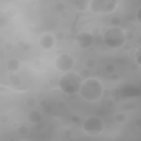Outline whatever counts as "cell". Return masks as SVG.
I'll list each match as a JSON object with an SVG mask.
<instances>
[{"instance_id":"44dd1931","label":"cell","mask_w":141,"mask_h":141,"mask_svg":"<svg viewBox=\"0 0 141 141\" xmlns=\"http://www.w3.org/2000/svg\"><path fill=\"white\" fill-rule=\"evenodd\" d=\"M8 15L11 18H15L18 14V11L15 8H11L8 10Z\"/></svg>"},{"instance_id":"74e56055","label":"cell","mask_w":141,"mask_h":141,"mask_svg":"<svg viewBox=\"0 0 141 141\" xmlns=\"http://www.w3.org/2000/svg\"><path fill=\"white\" fill-rule=\"evenodd\" d=\"M137 51V49L132 48L131 49L128 51V55H129L130 57H131L132 58H135Z\"/></svg>"},{"instance_id":"8fae6325","label":"cell","mask_w":141,"mask_h":141,"mask_svg":"<svg viewBox=\"0 0 141 141\" xmlns=\"http://www.w3.org/2000/svg\"><path fill=\"white\" fill-rule=\"evenodd\" d=\"M8 81L12 86L13 87H18L20 86L22 82L19 77L15 74H11L8 77Z\"/></svg>"},{"instance_id":"cb8c5ba5","label":"cell","mask_w":141,"mask_h":141,"mask_svg":"<svg viewBox=\"0 0 141 141\" xmlns=\"http://www.w3.org/2000/svg\"><path fill=\"white\" fill-rule=\"evenodd\" d=\"M53 107L50 104H48L45 107H43V112L46 114H50L53 112Z\"/></svg>"},{"instance_id":"ffe728a7","label":"cell","mask_w":141,"mask_h":141,"mask_svg":"<svg viewBox=\"0 0 141 141\" xmlns=\"http://www.w3.org/2000/svg\"><path fill=\"white\" fill-rule=\"evenodd\" d=\"M88 1H81L80 5L77 7L78 10L81 11H84L88 8L89 5L88 4Z\"/></svg>"},{"instance_id":"d6986e66","label":"cell","mask_w":141,"mask_h":141,"mask_svg":"<svg viewBox=\"0 0 141 141\" xmlns=\"http://www.w3.org/2000/svg\"><path fill=\"white\" fill-rule=\"evenodd\" d=\"M120 22H121V19L117 16H114L111 17V18L110 19L111 24L114 27H117L120 24Z\"/></svg>"},{"instance_id":"f5cc1de1","label":"cell","mask_w":141,"mask_h":141,"mask_svg":"<svg viewBox=\"0 0 141 141\" xmlns=\"http://www.w3.org/2000/svg\"><path fill=\"white\" fill-rule=\"evenodd\" d=\"M12 127L14 128H17L18 127V123L16 122H15L12 123Z\"/></svg>"},{"instance_id":"30bf717a","label":"cell","mask_w":141,"mask_h":141,"mask_svg":"<svg viewBox=\"0 0 141 141\" xmlns=\"http://www.w3.org/2000/svg\"><path fill=\"white\" fill-rule=\"evenodd\" d=\"M6 67L8 71L11 72H15L19 69L20 62L15 58L10 59L7 62Z\"/></svg>"},{"instance_id":"b9f144b4","label":"cell","mask_w":141,"mask_h":141,"mask_svg":"<svg viewBox=\"0 0 141 141\" xmlns=\"http://www.w3.org/2000/svg\"><path fill=\"white\" fill-rule=\"evenodd\" d=\"M135 125L136 127L138 128L139 130H141V118L138 117L135 120Z\"/></svg>"},{"instance_id":"52a82bcc","label":"cell","mask_w":141,"mask_h":141,"mask_svg":"<svg viewBox=\"0 0 141 141\" xmlns=\"http://www.w3.org/2000/svg\"><path fill=\"white\" fill-rule=\"evenodd\" d=\"M76 41L80 48L86 49L92 46L94 43V39L90 33L81 32L78 34Z\"/></svg>"},{"instance_id":"4fadbf2b","label":"cell","mask_w":141,"mask_h":141,"mask_svg":"<svg viewBox=\"0 0 141 141\" xmlns=\"http://www.w3.org/2000/svg\"><path fill=\"white\" fill-rule=\"evenodd\" d=\"M78 74L80 77V78H81V79L82 80V81L84 82V81L89 78L90 76V72L88 69H84L79 71Z\"/></svg>"},{"instance_id":"3957f363","label":"cell","mask_w":141,"mask_h":141,"mask_svg":"<svg viewBox=\"0 0 141 141\" xmlns=\"http://www.w3.org/2000/svg\"><path fill=\"white\" fill-rule=\"evenodd\" d=\"M125 32L117 27L109 28L104 34V41L107 47L111 49L121 48L126 43Z\"/></svg>"},{"instance_id":"bcb514c9","label":"cell","mask_w":141,"mask_h":141,"mask_svg":"<svg viewBox=\"0 0 141 141\" xmlns=\"http://www.w3.org/2000/svg\"><path fill=\"white\" fill-rule=\"evenodd\" d=\"M30 48H31L30 45L26 43V44L22 48V50H23L24 51L27 52V51H29V50H30Z\"/></svg>"},{"instance_id":"484cf974","label":"cell","mask_w":141,"mask_h":141,"mask_svg":"<svg viewBox=\"0 0 141 141\" xmlns=\"http://www.w3.org/2000/svg\"><path fill=\"white\" fill-rule=\"evenodd\" d=\"M127 29V30L129 31V32L135 33V32H136L137 30V27L136 24L133 23H131L128 24Z\"/></svg>"},{"instance_id":"ab89813d","label":"cell","mask_w":141,"mask_h":141,"mask_svg":"<svg viewBox=\"0 0 141 141\" xmlns=\"http://www.w3.org/2000/svg\"><path fill=\"white\" fill-rule=\"evenodd\" d=\"M60 17L62 19H67L68 18V17L69 15V13L68 11H64L63 12H62L61 13H60Z\"/></svg>"},{"instance_id":"d4e9b609","label":"cell","mask_w":141,"mask_h":141,"mask_svg":"<svg viewBox=\"0 0 141 141\" xmlns=\"http://www.w3.org/2000/svg\"><path fill=\"white\" fill-rule=\"evenodd\" d=\"M3 48L7 51H10L13 49V44L11 41H6L3 44Z\"/></svg>"},{"instance_id":"c3c4849f","label":"cell","mask_w":141,"mask_h":141,"mask_svg":"<svg viewBox=\"0 0 141 141\" xmlns=\"http://www.w3.org/2000/svg\"><path fill=\"white\" fill-rule=\"evenodd\" d=\"M136 59L137 61V63H138L139 65H141V55L138 56L137 57H136Z\"/></svg>"},{"instance_id":"e575fe53","label":"cell","mask_w":141,"mask_h":141,"mask_svg":"<svg viewBox=\"0 0 141 141\" xmlns=\"http://www.w3.org/2000/svg\"><path fill=\"white\" fill-rule=\"evenodd\" d=\"M115 105V102L112 99L108 100L106 102V106L109 108H113Z\"/></svg>"},{"instance_id":"db71d44e","label":"cell","mask_w":141,"mask_h":141,"mask_svg":"<svg viewBox=\"0 0 141 141\" xmlns=\"http://www.w3.org/2000/svg\"><path fill=\"white\" fill-rule=\"evenodd\" d=\"M109 29V28L108 27H104L103 28H102V34H104V33H105L106 32H107V29Z\"/></svg>"},{"instance_id":"9a60e30c","label":"cell","mask_w":141,"mask_h":141,"mask_svg":"<svg viewBox=\"0 0 141 141\" xmlns=\"http://www.w3.org/2000/svg\"><path fill=\"white\" fill-rule=\"evenodd\" d=\"M69 34H70L71 38H72L73 40H76L77 39V37L78 35V34H79V30L76 27H72L69 30Z\"/></svg>"},{"instance_id":"f35d334b","label":"cell","mask_w":141,"mask_h":141,"mask_svg":"<svg viewBox=\"0 0 141 141\" xmlns=\"http://www.w3.org/2000/svg\"><path fill=\"white\" fill-rule=\"evenodd\" d=\"M78 93L72 94H67V98L70 101H75L78 98Z\"/></svg>"},{"instance_id":"6f0895ef","label":"cell","mask_w":141,"mask_h":141,"mask_svg":"<svg viewBox=\"0 0 141 141\" xmlns=\"http://www.w3.org/2000/svg\"><path fill=\"white\" fill-rule=\"evenodd\" d=\"M89 51L90 52V53H94V52L95 51V49L94 47L92 46V47H90V48H89Z\"/></svg>"},{"instance_id":"5b68a950","label":"cell","mask_w":141,"mask_h":141,"mask_svg":"<svg viewBox=\"0 0 141 141\" xmlns=\"http://www.w3.org/2000/svg\"><path fill=\"white\" fill-rule=\"evenodd\" d=\"M83 127L87 134L90 136H96L102 133L104 128L102 120L96 116H91L84 121Z\"/></svg>"},{"instance_id":"680465c9","label":"cell","mask_w":141,"mask_h":141,"mask_svg":"<svg viewBox=\"0 0 141 141\" xmlns=\"http://www.w3.org/2000/svg\"><path fill=\"white\" fill-rule=\"evenodd\" d=\"M30 4H31V5H32V6H36V4H37V2H36V1H34V0H33V1H31Z\"/></svg>"},{"instance_id":"9f6ffc18","label":"cell","mask_w":141,"mask_h":141,"mask_svg":"<svg viewBox=\"0 0 141 141\" xmlns=\"http://www.w3.org/2000/svg\"><path fill=\"white\" fill-rule=\"evenodd\" d=\"M81 2V1H79V0H77V1H74V5L77 7H78L80 5V3Z\"/></svg>"},{"instance_id":"91938a15","label":"cell","mask_w":141,"mask_h":141,"mask_svg":"<svg viewBox=\"0 0 141 141\" xmlns=\"http://www.w3.org/2000/svg\"><path fill=\"white\" fill-rule=\"evenodd\" d=\"M54 83V80L53 79H50L49 80V83L50 84H53V83Z\"/></svg>"},{"instance_id":"2e32d148","label":"cell","mask_w":141,"mask_h":141,"mask_svg":"<svg viewBox=\"0 0 141 141\" xmlns=\"http://www.w3.org/2000/svg\"><path fill=\"white\" fill-rule=\"evenodd\" d=\"M36 104V100L33 97H29L25 101V104L28 107H33L35 106Z\"/></svg>"},{"instance_id":"816d5d0a","label":"cell","mask_w":141,"mask_h":141,"mask_svg":"<svg viewBox=\"0 0 141 141\" xmlns=\"http://www.w3.org/2000/svg\"><path fill=\"white\" fill-rule=\"evenodd\" d=\"M136 43H137V44H138L139 46H140V45H141V36H138V37L137 38Z\"/></svg>"},{"instance_id":"6da1fadb","label":"cell","mask_w":141,"mask_h":141,"mask_svg":"<svg viewBox=\"0 0 141 141\" xmlns=\"http://www.w3.org/2000/svg\"><path fill=\"white\" fill-rule=\"evenodd\" d=\"M102 90L103 87L100 81L96 78H89L83 82L79 93L84 100L93 102L102 98Z\"/></svg>"},{"instance_id":"d590c367","label":"cell","mask_w":141,"mask_h":141,"mask_svg":"<svg viewBox=\"0 0 141 141\" xmlns=\"http://www.w3.org/2000/svg\"><path fill=\"white\" fill-rule=\"evenodd\" d=\"M71 120L72 122H73L74 123H78L80 122L81 118L77 115H74L71 117Z\"/></svg>"},{"instance_id":"e0dca14e","label":"cell","mask_w":141,"mask_h":141,"mask_svg":"<svg viewBox=\"0 0 141 141\" xmlns=\"http://www.w3.org/2000/svg\"><path fill=\"white\" fill-rule=\"evenodd\" d=\"M96 61L93 58H89L87 59L86 62V65L89 68H93L96 66Z\"/></svg>"},{"instance_id":"9c48e42d","label":"cell","mask_w":141,"mask_h":141,"mask_svg":"<svg viewBox=\"0 0 141 141\" xmlns=\"http://www.w3.org/2000/svg\"><path fill=\"white\" fill-rule=\"evenodd\" d=\"M28 120L32 124L39 123L41 121V114L38 110H32L28 114Z\"/></svg>"},{"instance_id":"7a4b0ae2","label":"cell","mask_w":141,"mask_h":141,"mask_svg":"<svg viewBox=\"0 0 141 141\" xmlns=\"http://www.w3.org/2000/svg\"><path fill=\"white\" fill-rule=\"evenodd\" d=\"M82 83L79 75L73 72H66L61 77L58 81L61 90L66 94L79 93Z\"/></svg>"},{"instance_id":"4dcf8cb0","label":"cell","mask_w":141,"mask_h":141,"mask_svg":"<svg viewBox=\"0 0 141 141\" xmlns=\"http://www.w3.org/2000/svg\"><path fill=\"white\" fill-rule=\"evenodd\" d=\"M100 29L97 27H94L91 30V34L93 36H97L100 34Z\"/></svg>"},{"instance_id":"4316f807","label":"cell","mask_w":141,"mask_h":141,"mask_svg":"<svg viewBox=\"0 0 141 141\" xmlns=\"http://www.w3.org/2000/svg\"><path fill=\"white\" fill-rule=\"evenodd\" d=\"M55 39L57 40V41H62L65 38V35L62 32H58L55 34Z\"/></svg>"},{"instance_id":"f1b7e54d","label":"cell","mask_w":141,"mask_h":141,"mask_svg":"<svg viewBox=\"0 0 141 141\" xmlns=\"http://www.w3.org/2000/svg\"><path fill=\"white\" fill-rule=\"evenodd\" d=\"M57 106L59 109L62 110H65L67 109V104L63 101H60L58 102Z\"/></svg>"},{"instance_id":"94428289","label":"cell","mask_w":141,"mask_h":141,"mask_svg":"<svg viewBox=\"0 0 141 141\" xmlns=\"http://www.w3.org/2000/svg\"><path fill=\"white\" fill-rule=\"evenodd\" d=\"M15 40L16 41H19L20 40V37L19 36H15Z\"/></svg>"},{"instance_id":"7c38bea8","label":"cell","mask_w":141,"mask_h":141,"mask_svg":"<svg viewBox=\"0 0 141 141\" xmlns=\"http://www.w3.org/2000/svg\"><path fill=\"white\" fill-rule=\"evenodd\" d=\"M115 119L118 123L120 125H125L127 122V118L126 115L123 113H120L115 116Z\"/></svg>"},{"instance_id":"681fc988","label":"cell","mask_w":141,"mask_h":141,"mask_svg":"<svg viewBox=\"0 0 141 141\" xmlns=\"http://www.w3.org/2000/svg\"><path fill=\"white\" fill-rule=\"evenodd\" d=\"M113 100H114L115 102H119L120 100H121V97H120V95H119V96H117V97H114Z\"/></svg>"},{"instance_id":"d6a6232c","label":"cell","mask_w":141,"mask_h":141,"mask_svg":"<svg viewBox=\"0 0 141 141\" xmlns=\"http://www.w3.org/2000/svg\"><path fill=\"white\" fill-rule=\"evenodd\" d=\"M140 65L137 63H132L130 65V69L132 72H137L140 68Z\"/></svg>"},{"instance_id":"836d02e7","label":"cell","mask_w":141,"mask_h":141,"mask_svg":"<svg viewBox=\"0 0 141 141\" xmlns=\"http://www.w3.org/2000/svg\"><path fill=\"white\" fill-rule=\"evenodd\" d=\"M110 79L113 82H117L120 79V76L117 73H113L111 74Z\"/></svg>"},{"instance_id":"5bb4252c","label":"cell","mask_w":141,"mask_h":141,"mask_svg":"<svg viewBox=\"0 0 141 141\" xmlns=\"http://www.w3.org/2000/svg\"><path fill=\"white\" fill-rule=\"evenodd\" d=\"M18 133L19 134L20 136H24L27 135L29 133V128L27 126L22 125L20 126L18 129Z\"/></svg>"},{"instance_id":"11a10c76","label":"cell","mask_w":141,"mask_h":141,"mask_svg":"<svg viewBox=\"0 0 141 141\" xmlns=\"http://www.w3.org/2000/svg\"><path fill=\"white\" fill-rule=\"evenodd\" d=\"M95 74H96V75L98 76H100L101 74H102V71H101V70H100V69H97L96 72H95Z\"/></svg>"},{"instance_id":"7bdbcfd3","label":"cell","mask_w":141,"mask_h":141,"mask_svg":"<svg viewBox=\"0 0 141 141\" xmlns=\"http://www.w3.org/2000/svg\"><path fill=\"white\" fill-rule=\"evenodd\" d=\"M122 46H123V50H125L126 51H127V52L129 51L132 48L131 45L130 44H128V43H125Z\"/></svg>"},{"instance_id":"ba28073f","label":"cell","mask_w":141,"mask_h":141,"mask_svg":"<svg viewBox=\"0 0 141 141\" xmlns=\"http://www.w3.org/2000/svg\"><path fill=\"white\" fill-rule=\"evenodd\" d=\"M55 42V38L53 35L46 34L44 35L40 39V45L45 50H49L53 46Z\"/></svg>"},{"instance_id":"f907efd6","label":"cell","mask_w":141,"mask_h":141,"mask_svg":"<svg viewBox=\"0 0 141 141\" xmlns=\"http://www.w3.org/2000/svg\"><path fill=\"white\" fill-rule=\"evenodd\" d=\"M34 65L36 66H39L41 65V61L39 60H36L34 61Z\"/></svg>"},{"instance_id":"ee69618b","label":"cell","mask_w":141,"mask_h":141,"mask_svg":"<svg viewBox=\"0 0 141 141\" xmlns=\"http://www.w3.org/2000/svg\"><path fill=\"white\" fill-rule=\"evenodd\" d=\"M137 19L140 23H141V7L137 11Z\"/></svg>"},{"instance_id":"8992f818","label":"cell","mask_w":141,"mask_h":141,"mask_svg":"<svg viewBox=\"0 0 141 141\" xmlns=\"http://www.w3.org/2000/svg\"><path fill=\"white\" fill-rule=\"evenodd\" d=\"M74 65L73 58L69 54H62L58 56L55 61V65L57 68L64 72H68L72 69Z\"/></svg>"},{"instance_id":"6125c7cd","label":"cell","mask_w":141,"mask_h":141,"mask_svg":"<svg viewBox=\"0 0 141 141\" xmlns=\"http://www.w3.org/2000/svg\"><path fill=\"white\" fill-rule=\"evenodd\" d=\"M138 84H139V87H140V88H141V86H140V84H141V81L140 82H139Z\"/></svg>"},{"instance_id":"7dc6e473","label":"cell","mask_w":141,"mask_h":141,"mask_svg":"<svg viewBox=\"0 0 141 141\" xmlns=\"http://www.w3.org/2000/svg\"><path fill=\"white\" fill-rule=\"evenodd\" d=\"M25 44V41L23 40H20L19 41H18V46L21 48H22Z\"/></svg>"},{"instance_id":"1f68e13d","label":"cell","mask_w":141,"mask_h":141,"mask_svg":"<svg viewBox=\"0 0 141 141\" xmlns=\"http://www.w3.org/2000/svg\"><path fill=\"white\" fill-rule=\"evenodd\" d=\"M9 120V117L6 114H2L0 116V122L1 123H6Z\"/></svg>"},{"instance_id":"ac0fdd59","label":"cell","mask_w":141,"mask_h":141,"mask_svg":"<svg viewBox=\"0 0 141 141\" xmlns=\"http://www.w3.org/2000/svg\"><path fill=\"white\" fill-rule=\"evenodd\" d=\"M105 72L108 74H112L115 71V67L112 63H109L105 67Z\"/></svg>"},{"instance_id":"f546056e","label":"cell","mask_w":141,"mask_h":141,"mask_svg":"<svg viewBox=\"0 0 141 141\" xmlns=\"http://www.w3.org/2000/svg\"><path fill=\"white\" fill-rule=\"evenodd\" d=\"M102 96L104 97V98H109L111 97V93L110 89L109 88L103 89L102 92Z\"/></svg>"},{"instance_id":"60d3db41","label":"cell","mask_w":141,"mask_h":141,"mask_svg":"<svg viewBox=\"0 0 141 141\" xmlns=\"http://www.w3.org/2000/svg\"><path fill=\"white\" fill-rule=\"evenodd\" d=\"M64 137H65L66 138H70L72 136V132L71 131L69 130H66L65 132H64Z\"/></svg>"},{"instance_id":"83f0119b","label":"cell","mask_w":141,"mask_h":141,"mask_svg":"<svg viewBox=\"0 0 141 141\" xmlns=\"http://www.w3.org/2000/svg\"><path fill=\"white\" fill-rule=\"evenodd\" d=\"M110 93H111V97H114L119 96L120 94V91L119 89L117 88H112L110 89Z\"/></svg>"},{"instance_id":"f6af8a7d","label":"cell","mask_w":141,"mask_h":141,"mask_svg":"<svg viewBox=\"0 0 141 141\" xmlns=\"http://www.w3.org/2000/svg\"><path fill=\"white\" fill-rule=\"evenodd\" d=\"M48 102L46 100H45V99H42V100L39 102L40 107H42V108L44 107H45L46 105H48Z\"/></svg>"},{"instance_id":"277c9868","label":"cell","mask_w":141,"mask_h":141,"mask_svg":"<svg viewBox=\"0 0 141 141\" xmlns=\"http://www.w3.org/2000/svg\"><path fill=\"white\" fill-rule=\"evenodd\" d=\"M117 0H93L90 2L89 9L94 13L108 14L115 10L118 3Z\"/></svg>"},{"instance_id":"8d00e7d4","label":"cell","mask_w":141,"mask_h":141,"mask_svg":"<svg viewBox=\"0 0 141 141\" xmlns=\"http://www.w3.org/2000/svg\"><path fill=\"white\" fill-rule=\"evenodd\" d=\"M62 54H68V52L65 49H58L55 51V55L57 56Z\"/></svg>"},{"instance_id":"603a6c76","label":"cell","mask_w":141,"mask_h":141,"mask_svg":"<svg viewBox=\"0 0 141 141\" xmlns=\"http://www.w3.org/2000/svg\"><path fill=\"white\" fill-rule=\"evenodd\" d=\"M125 36L126 40L131 41L133 40L135 38V33L127 30L125 32Z\"/></svg>"},{"instance_id":"7402d4cb","label":"cell","mask_w":141,"mask_h":141,"mask_svg":"<svg viewBox=\"0 0 141 141\" xmlns=\"http://www.w3.org/2000/svg\"><path fill=\"white\" fill-rule=\"evenodd\" d=\"M55 9L59 13H61L62 12H63L66 10V6L65 5L62 3H59L56 5Z\"/></svg>"}]
</instances>
